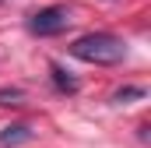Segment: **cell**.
<instances>
[{"label":"cell","mask_w":151,"mask_h":148,"mask_svg":"<svg viewBox=\"0 0 151 148\" xmlns=\"http://www.w3.org/2000/svg\"><path fill=\"white\" fill-rule=\"evenodd\" d=\"M70 57L84 60V64H99V67H113L127 60V42L113 32H88L70 42Z\"/></svg>","instance_id":"cell-1"},{"label":"cell","mask_w":151,"mask_h":148,"mask_svg":"<svg viewBox=\"0 0 151 148\" xmlns=\"http://www.w3.org/2000/svg\"><path fill=\"white\" fill-rule=\"evenodd\" d=\"M67 25H70V7H63V4L42 7V11H35V14L28 18V32H32V36H42V39L67 32Z\"/></svg>","instance_id":"cell-2"},{"label":"cell","mask_w":151,"mask_h":148,"mask_svg":"<svg viewBox=\"0 0 151 148\" xmlns=\"http://www.w3.org/2000/svg\"><path fill=\"white\" fill-rule=\"evenodd\" d=\"M35 138V131L28 123H7L0 131V148H18V145H28Z\"/></svg>","instance_id":"cell-3"},{"label":"cell","mask_w":151,"mask_h":148,"mask_svg":"<svg viewBox=\"0 0 151 148\" xmlns=\"http://www.w3.org/2000/svg\"><path fill=\"white\" fill-rule=\"evenodd\" d=\"M49 74H53V85H56L60 92H67V95H74L77 88H81L77 78H70V71H63L60 64H49Z\"/></svg>","instance_id":"cell-4"},{"label":"cell","mask_w":151,"mask_h":148,"mask_svg":"<svg viewBox=\"0 0 151 148\" xmlns=\"http://www.w3.org/2000/svg\"><path fill=\"white\" fill-rule=\"evenodd\" d=\"M134 99H144V88H141V85H127V88H116V92H113V102H116V106L134 102Z\"/></svg>","instance_id":"cell-5"},{"label":"cell","mask_w":151,"mask_h":148,"mask_svg":"<svg viewBox=\"0 0 151 148\" xmlns=\"http://www.w3.org/2000/svg\"><path fill=\"white\" fill-rule=\"evenodd\" d=\"M21 99H25L21 88H0V106H18Z\"/></svg>","instance_id":"cell-6"},{"label":"cell","mask_w":151,"mask_h":148,"mask_svg":"<svg viewBox=\"0 0 151 148\" xmlns=\"http://www.w3.org/2000/svg\"><path fill=\"white\" fill-rule=\"evenodd\" d=\"M0 4H4V0H0Z\"/></svg>","instance_id":"cell-7"}]
</instances>
